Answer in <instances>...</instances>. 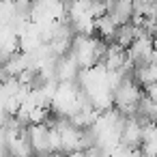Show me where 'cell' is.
Here are the masks:
<instances>
[{"mask_svg": "<svg viewBox=\"0 0 157 157\" xmlns=\"http://www.w3.org/2000/svg\"><path fill=\"white\" fill-rule=\"evenodd\" d=\"M136 39H138V26L136 24H129V22L127 24H121L118 30H116V37H114V41L118 45H123L125 50H129Z\"/></svg>", "mask_w": 157, "mask_h": 157, "instance_id": "obj_7", "label": "cell"}, {"mask_svg": "<svg viewBox=\"0 0 157 157\" xmlns=\"http://www.w3.org/2000/svg\"><path fill=\"white\" fill-rule=\"evenodd\" d=\"M142 84L133 78H127L114 88V103L125 116H136L138 114V103L142 99Z\"/></svg>", "mask_w": 157, "mask_h": 157, "instance_id": "obj_2", "label": "cell"}, {"mask_svg": "<svg viewBox=\"0 0 157 157\" xmlns=\"http://www.w3.org/2000/svg\"><path fill=\"white\" fill-rule=\"evenodd\" d=\"M65 157H84V151H71V153H65Z\"/></svg>", "mask_w": 157, "mask_h": 157, "instance_id": "obj_9", "label": "cell"}, {"mask_svg": "<svg viewBox=\"0 0 157 157\" xmlns=\"http://www.w3.org/2000/svg\"><path fill=\"white\" fill-rule=\"evenodd\" d=\"M155 41H157V33H155Z\"/></svg>", "mask_w": 157, "mask_h": 157, "instance_id": "obj_11", "label": "cell"}, {"mask_svg": "<svg viewBox=\"0 0 157 157\" xmlns=\"http://www.w3.org/2000/svg\"><path fill=\"white\" fill-rule=\"evenodd\" d=\"M95 22H97V33H99L101 39H114V37H116L118 24L114 22V17H112L110 13H105V15H101V17H95Z\"/></svg>", "mask_w": 157, "mask_h": 157, "instance_id": "obj_8", "label": "cell"}, {"mask_svg": "<svg viewBox=\"0 0 157 157\" xmlns=\"http://www.w3.org/2000/svg\"><path fill=\"white\" fill-rule=\"evenodd\" d=\"M142 133H144V125L138 116H127L125 127H123V142L129 146H140L142 144Z\"/></svg>", "mask_w": 157, "mask_h": 157, "instance_id": "obj_6", "label": "cell"}, {"mask_svg": "<svg viewBox=\"0 0 157 157\" xmlns=\"http://www.w3.org/2000/svg\"><path fill=\"white\" fill-rule=\"evenodd\" d=\"M67 17L71 24L84 22V20H95L93 0H69L67 2Z\"/></svg>", "mask_w": 157, "mask_h": 157, "instance_id": "obj_5", "label": "cell"}, {"mask_svg": "<svg viewBox=\"0 0 157 157\" xmlns=\"http://www.w3.org/2000/svg\"><path fill=\"white\" fill-rule=\"evenodd\" d=\"M28 133H30V142H33V148H35V155H48L52 153V144H50V125L45 123H33L28 127Z\"/></svg>", "mask_w": 157, "mask_h": 157, "instance_id": "obj_3", "label": "cell"}, {"mask_svg": "<svg viewBox=\"0 0 157 157\" xmlns=\"http://www.w3.org/2000/svg\"><path fill=\"white\" fill-rule=\"evenodd\" d=\"M153 7H155V11H157V0H155V2H153Z\"/></svg>", "mask_w": 157, "mask_h": 157, "instance_id": "obj_10", "label": "cell"}, {"mask_svg": "<svg viewBox=\"0 0 157 157\" xmlns=\"http://www.w3.org/2000/svg\"><path fill=\"white\" fill-rule=\"evenodd\" d=\"M108 52V43L101 39H95L93 35H75L73 37V45H71V54L78 58L80 67H93L97 63H103Z\"/></svg>", "mask_w": 157, "mask_h": 157, "instance_id": "obj_1", "label": "cell"}, {"mask_svg": "<svg viewBox=\"0 0 157 157\" xmlns=\"http://www.w3.org/2000/svg\"><path fill=\"white\" fill-rule=\"evenodd\" d=\"M80 71H82V67H80L78 58L71 52L56 60V78H58V82H78Z\"/></svg>", "mask_w": 157, "mask_h": 157, "instance_id": "obj_4", "label": "cell"}]
</instances>
